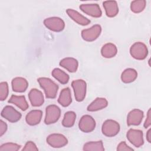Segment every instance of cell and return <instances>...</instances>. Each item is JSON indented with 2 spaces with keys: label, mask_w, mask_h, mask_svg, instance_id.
I'll return each instance as SVG.
<instances>
[{
  "label": "cell",
  "mask_w": 151,
  "mask_h": 151,
  "mask_svg": "<svg viewBox=\"0 0 151 151\" xmlns=\"http://www.w3.org/2000/svg\"><path fill=\"white\" fill-rule=\"evenodd\" d=\"M40 87L44 90L47 99H55L58 90V86L52 80L47 77H40L37 79Z\"/></svg>",
  "instance_id": "6da1fadb"
},
{
  "label": "cell",
  "mask_w": 151,
  "mask_h": 151,
  "mask_svg": "<svg viewBox=\"0 0 151 151\" xmlns=\"http://www.w3.org/2000/svg\"><path fill=\"white\" fill-rule=\"evenodd\" d=\"M131 56L136 60H143L148 54V50L146 45L142 42H134L130 48Z\"/></svg>",
  "instance_id": "7a4b0ae2"
},
{
  "label": "cell",
  "mask_w": 151,
  "mask_h": 151,
  "mask_svg": "<svg viewBox=\"0 0 151 151\" xmlns=\"http://www.w3.org/2000/svg\"><path fill=\"white\" fill-rule=\"evenodd\" d=\"M28 98L31 105L34 107H40L42 106L44 102L42 93L37 88H32L29 91Z\"/></svg>",
  "instance_id": "5bb4252c"
},
{
  "label": "cell",
  "mask_w": 151,
  "mask_h": 151,
  "mask_svg": "<svg viewBox=\"0 0 151 151\" xmlns=\"http://www.w3.org/2000/svg\"><path fill=\"white\" fill-rule=\"evenodd\" d=\"M8 129L7 124L2 120H0V136H2L6 132Z\"/></svg>",
  "instance_id": "836d02e7"
},
{
  "label": "cell",
  "mask_w": 151,
  "mask_h": 151,
  "mask_svg": "<svg viewBox=\"0 0 151 151\" xmlns=\"http://www.w3.org/2000/svg\"><path fill=\"white\" fill-rule=\"evenodd\" d=\"M80 9L85 14L94 18H99L102 15L100 6L97 4H84L80 5Z\"/></svg>",
  "instance_id": "7c38bea8"
},
{
  "label": "cell",
  "mask_w": 151,
  "mask_h": 151,
  "mask_svg": "<svg viewBox=\"0 0 151 151\" xmlns=\"http://www.w3.org/2000/svg\"><path fill=\"white\" fill-rule=\"evenodd\" d=\"M117 52L116 46L113 43L105 44L101 49V55L106 58L114 57Z\"/></svg>",
  "instance_id": "603a6c76"
},
{
  "label": "cell",
  "mask_w": 151,
  "mask_h": 151,
  "mask_svg": "<svg viewBox=\"0 0 151 151\" xmlns=\"http://www.w3.org/2000/svg\"><path fill=\"white\" fill-rule=\"evenodd\" d=\"M137 77V73L136 70L131 68L125 69L121 74V80L124 83L133 82Z\"/></svg>",
  "instance_id": "cb8c5ba5"
},
{
  "label": "cell",
  "mask_w": 151,
  "mask_h": 151,
  "mask_svg": "<svg viewBox=\"0 0 151 151\" xmlns=\"http://www.w3.org/2000/svg\"><path fill=\"white\" fill-rule=\"evenodd\" d=\"M61 116V110L55 104L48 106L45 109V117L44 123L46 124H51L56 123Z\"/></svg>",
  "instance_id": "5b68a950"
},
{
  "label": "cell",
  "mask_w": 151,
  "mask_h": 151,
  "mask_svg": "<svg viewBox=\"0 0 151 151\" xmlns=\"http://www.w3.org/2000/svg\"><path fill=\"white\" fill-rule=\"evenodd\" d=\"M8 103L15 104L22 111L27 110L29 107L24 96L12 95L8 100Z\"/></svg>",
  "instance_id": "7402d4cb"
},
{
  "label": "cell",
  "mask_w": 151,
  "mask_h": 151,
  "mask_svg": "<svg viewBox=\"0 0 151 151\" xmlns=\"http://www.w3.org/2000/svg\"><path fill=\"white\" fill-rule=\"evenodd\" d=\"M101 32V26L99 24H96L88 29H83L81 37L86 41L91 42L96 40L100 36Z\"/></svg>",
  "instance_id": "ba28073f"
},
{
  "label": "cell",
  "mask_w": 151,
  "mask_h": 151,
  "mask_svg": "<svg viewBox=\"0 0 151 151\" xmlns=\"http://www.w3.org/2000/svg\"><path fill=\"white\" fill-rule=\"evenodd\" d=\"M1 115L11 123H15L21 118V113L11 106H6L1 111Z\"/></svg>",
  "instance_id": "30bf717a"
},
{
  "label": "cell",
  "mask_w": 151,
  "mask_h": 151,
  "mask_svg": "<svg viewBox=\"0 0 151 151\" xmlns=\"http://www.w3.org/2000/svg\"><path fill=\"white\" fill-rule=\"evenodd\" d=\"M120 129L118 122L111 119L106 120L102 124V133L107 137H114L117 135Z\"/></svg>",
  "instance_id": "277c9868"
},
{
  "label": "cell",
  "mask_w": 151,
  "mask_h": 151,
  "mask_svg": "<svg viewBox=\"0 0 151 151\" xmlns=\"http://www.w3.org/2000/svg\"><path fill=\"white\" fill-rule=\"evenodd\" d=\"M60 65L70 73H74L77 70L78 63L74 58L66 57L60 61Z\"/></svg>",
  "instance_id": "d6986e66"
},
{
  "label": "cell",
  "mask_w": 151,
  "mask_h": 151,
  "mask_svg": "<svg viewBox=\"0 0 151 151\" xmlns=\"http://www.w3.org/2000/svg\"><path fill=\"white\" fill-rule=\"evenodd\" d=\"M9 93L8 84L7 82L3 81L0 83V100L1 101L5 100Z\"/></svg>",
  "instance_id": "f546056e"
},
{
  "label": "cell",
  "mask_w": 151,
  "mask_h": 151,
  "mask_svg": "<svg viewBox=\"0 0 151 151\" xmlns=\"http://www.w3.org/2000/svg\"><path fill=\"white\" fill-rule=\"evenodd\" d=\"M143 111L140 109H133L131 110L127 116V126H138L139 125L143 118Z\"/></svg>",
  "instance_id": "4fadbf2b"
},
{
  "label": "cell",
  "mask_w": 151,
  "mask_h": 151,
  "mask_svg": "<svg viewBox=\"0 0 151 151\" xmlns=\"http://www.w3.org/2000/svg\"><path fill=\"white\" fill-rule=\"evenodd\" d=\"M106 14L108 17L113 18L119 12V7L116 1H106L103 2Z\"/></svg>",
  "instance_id": "ac0fdd59"
},
{
  "label": "cell",
  "mask_w": 151,
  "mask_h": 151,
  "mask_svg": "<svg viewBox=\"0 0 151 151\" xmlns=\"http://www.w3.org/2000/svg\"><path fill=\"white\" fill-rule=\"evenodd\" d=\"M150 109L148 110L147 116H146V119L145 120V122L144 123L143 126L145 128H147L149 127L150 124H151V113H150Z\"/></svg>",
  "instance_id": "d6a6232c"
},
{
  "label": "cell",
  "mask_w": 151,
  "mask_h": 151,
  "mask_svg": "<svg viewBox=\"0 0 151 151\" xmlns=\"http://www.w3.org/2000/svg\"><path fill=\"white\" fill-rule=\"evenodd\" d=\"M22 150H23V151H29V150L37 151V150H38V149L36 145L33 142L28 141L26 143V144L25 145V146L23 147V149H22Z\"/></svg>",
  "instance_id": "4dcf8cb0"
},
{
  "label": "cell",
  "mask_w": 151,
  "mask_h": 151,
  "mask_svg": "<svg viewBox=\"0 0 151 151\" xmlns=\"http://www.w3.org/2000/svg\"><path fill=\"white\" fill-rule=\"evenodd\" d=\"M151 129H149L146 133V139L149 143H151V135H150Z\"/></svg>",
  "instance_id": "e575fe53"
},
{
  "label": "cell",
  "mask_w": 151,
  "mask_h": 151,
  "mask_svg": "<svg viewBox=\"0 0 151 151\" xmlns=\"http://www.w3.org/2000/svg\"><path fill=\"white\" fill-rule=\"evenodd\" d=\"M83 150L88 151H103L104 148L101 140L96 142H89L85 143L83 148Z\"/></svg>",
  "instance_id": "484cf974"
},
{
  "label": "cell",
  "mask_w": 151,
  "mask_h": 151,
  "mask_svg": "<svg viewBox=\"0 0 151 151\" xmlns=\"http://www.w3.org/2000/svg\"><path fill=\"white\" fill-rule=\"evenodd\" d=\"M11 84L12 90L17 93L24 92L28 86L27 80L25 78L20 77H17L13 78Z\"/></svg>",
  "instance_id": "2e32d148"
},
{
  "label": "cell",
  "mask_w": 151,
  "mask_h": 151,
  "mask_svg": "<svg viewBox=\"0 0 151 151\" xmlns=\"http://www.w3.org/2000/svg\"><path fill=\"white\" fill-rule=\"evenodd\" d=\"M58 102L63 107H67L70 105L72 102V97L70 89L68 87L64 88L61 91Z\"/></svg>",
  "instance_id": "44dd1931"
},
{
  "label": "cell",
  "mask_w": 151,
  "mask_h": 151,
  "mask_svg": "<svg viewBox=\"0 0 151 151\" xmlns=\"http://www.w3.org/2000/svg\"><path fill=\"white\" fill-rule=\"evenodd\" d=\"M117 151H122V150H125V151H132L133 150V149L132 147H129L125 142H121L117 146Z\"/></svg>",
  "instance_id": "1f68e13d"
},
{
  "label": "cell",
  "mask_w": 151,
  "mask_h": 151,
  "mask_svg": "<svg viewBox=\"0 0 151 151\" xmlns=\"http://www.w3.org/2000/svg\"><path fill=\"white\" fill-rule=\"evenodd\" d=\"M42 116V112L40 110H33L29 111L25 116V120L28 124L35 126L40 123Z\"/></svg>",
  "instance_id": "e0dca14e"
},
{
  "label": "cell",
  "mask_w": 151,
  "mask_h": 151,
  "mask_svg": "<svg viewBox=\"0 0 151 151\" xmlns=\"http://www.w3.org/2000/svg\"><path fill=\"white\" fill-rule=\"evenodd\" d=\"M66 12L68 15L76 23L81 25H87L90 23V20L85 17L78 11L73 9H67Z\"/></svg>",
  "instance_id": "9a60e30c"
},
{
  "label": "cell",
  "mask_w": 151,
  "mask_h": 151,
  "mask_svg": "<svg viewBox=\"0 0 151 151\" xmlns=\"http://www.w3.org/2000/svg\"><path fill=\"white\" fill-rule=\"evenodd\" d=\"M108 105V101L105 98L97 97L91 102L87 107L88 111H96L106 108Z\"/></svg>",
  "instance_id": "ffe728a7"
},
{
  "label": "cell",
  "mask_w": 151,
  "mask_h": 151,
  "mask_svg": "<svg viewBox=\"0 0 151 151\" xmlns=\"http://www.w3.org/2000/svg\"><path fill=\"white\" fill-rule=\"evenodd\" d=\"M71 86L74 90V96L76 101L78 102L83 101L86 95V82L81 79L76 80L72 81Z\"/></svg>",
  "instance_id": "3957f363"
},
{
  "label": "cell",
  "mask_w": 151,
  "mask_h": 151,
  "mask_svg": "<svg viewBox=\"0 0 151 151\" xmlns=\"http://www.w3.org/2000/svg\"><path fill=\"white\" fill-rule=\"evenodd\" d=\"M47 143L54 148H60L68 143V140L65 136L59 133H52L47 137Z\"/></svg>",
  "instance_id": "9c48e42d"
},
{
  "label": "cell",
  "mask_w": 151,
  "mask_h": 151,
  "mask_svg": "<svg viewBox=\"0 0 151 151\" xmlns=\"http://www.w3.org/2000/svg\"><path fill=\"white\" fill-rule=\"evenodd\" d=\"M127 140L134 146L139 147L144 143L143 132L140 130L130 129L126 134Z\"/></svg>",
  "instance_id": "52a82bcc"
},
{
  "label": "cell",
  "mask_w": 151,
  "mask_h": 151,
  "mask_svg": "<svg viewBox=\"0 0 151 151\" xmlns=\"http://www.w3.org/2000/svg\"><path fill=\"white\" fill-rule=\"evenodd\" d=\"M52 76L63 84H67L69 81V76L58 68H55L52 71Z\"/></svg>",
  "instance_id": "d4e9b609"
},
{
  "label": "cell",
  "mask_w": 151,
  "mask_h": 151,
  "mask_svg": "<svg viewBox=\"0 0 151 151\" xmlns=\"http://www.w3.org/2000/svg\"><path fill=\"white\" fill-rule=\"evenodd\" d=\"M78 127L80 130L83 132H91L96 127V121L91 116L88 114L84 115L79 121Z\"/></svg>",
  "instance_id": "8fae6325"
},
{
  "label": "cell",
  "mask_w": 151,
  "mask_h": 151,
  "mask_svg": "<svg viewBox=\"0 0 151 151\" xmlns=\"http://www.w3.org/2000/svg\"><path fill=\"white\" fill-rule=\"evenodd\" d=\"M146 5V1L145 0H136L133 1L130 4L131 11L136 14L142 12Z\"/></svg>",
  "instance_id": "83f0119b"
},
{
  "label": "cell",
  "mask_w": 151,
  "mask_h": 151,
  "mask_svg": "<svg viewBox=\"0 0 151 151\" xmlns=\"http://www.w3.org/2000/svg\"><path fill=\"white\" fill-rule=\"evenodd\" d=\"M21 146L14 143H6L2 145L0 147V151H17Z\"/></svg>",
  "instance_id": "f1b7e54d"
},
{
  "label": "cell",
  "mask_w": 151,
  "mask_h": 151,
  "mask_svg": "<svg viewBox=\"0 0 151 151\" xmlns=\"http://www.w3.org/2000/svg\"><path fill=\"white\" fill-rule=\"evenodd\" d=\"M76 119V114L73 111H68L64 114L62 124L65 127H71L74 126Z\"/></svg>",
  "instance_id": "4316f807"
},
{
  "label": "cell",
  "mask_w": 151,
  "mask_h": 151,
  "mask_svg": "<svg viewBox=\"0 0 151 151\" xmlns=\"http://www.w3.org/2000/svg\"><path fill=\"white\" fill-rule=\"evenodd\" d=\"M44 24L48 29L57 32H61L65 27L64 21L61 18L56 17L45 19L44 20Z\"/></svg>",
  "instance_id": "8992f818"
}]
</instances>
